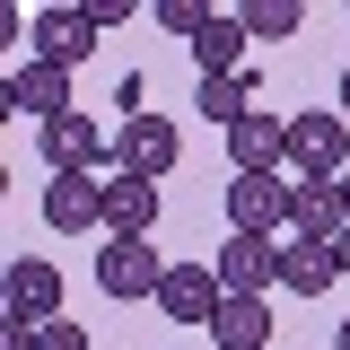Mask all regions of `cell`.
I'll return each instance as SVG.
<instances>
[{"label":"cell","instance_id":"6da1fadb","mask_svg":"<svg viewBox=\"0 0 350 350\" xmlns=\"http://www.w3.org/2000/svg\"><path fill=\"white\" fill-rule=\"evenodd\" d=\"M289 175H315V184H342L350 175V123L342 114H333V105H324V114H315V105H306V114H289Z\"/></svg>","mask_w":350,"mask_h":350},{"label":"cell","instance_id":"7a4b0ae2","mask_svg":"<svg viewBox=\"0 0 350 350\" xmlns=\"http://www.w3.org/2000/svg\"><path fill=\"white\" fill-rule=\"evenodd\" d=\"M175 158H184V131L167 123V114H123V131H114V167L123 175H175Z\"/></svg>","mask_w":350,"mask_h":350},{"label":"cell","instance_id":"3957f363","mask_svg":"<svg viewBox=\"0 0 350 350\" xmlns=\"http://www.w3.org/2000/svg\"><path fill=\"white\" fill-rule=\"evenodd\" d=\"M158 280H167V262L149 237H105L96 245V289L105 298H158Z\"/></svg>","mask_w":350,"mask_h":350},{"label":"cell","instance_id":"277c9868","mask_svg":"<svg viewBox=\"0 0 350 350\" xmlns=\"http://www.w3.org/2000/svg\"><path fill=\"white\" fill-rule=\"evenodd\" d=\"M228 228L237 237H280L289 228V175H228Z\"/></svg>","mask_w":350,"mask_h":350},{"label":"cell","instance_id":"5b68a950","mask_svg":"<svg viewBox=\"0 0 350 350\" xmlns=\"http://www.w3.org/2000/svg\"><path fill=\"white\" fill-rule=\"evenodd\" d=\"M44 167H53V175H105V167H114L105 123H96V114H62V123H44Z\"/></svg>","mask_w":350,"mask_h":350},{"label":"cell","instance_id":"8992f818","mask_svg":"<svg viewBox=\"0 0 350 350\" xmlns=\"http://www.w3.org/2000/svg\"><path fill=\"white\" fill-rule=\"evenodd\" d=\"M0 298H9V315H27V324H62V271L44 254H9Z\"/></svg>","mask_w":350,"mask_h":350},{"label":"cell","instance_id":"52a82bcc","mask_svg":"<svg viewBox=\"0 0 350 350\" xmlns=\"http://www.w3.org/2000/svg\"><path fill=\"white\" fill-rule=\"evenodd\" d=\"M44 228H53V237L105 228V175H53V184H44Z\"/></svg>","mask_w":350,"mask_h":350},{"label":"cell","instance_id":"ba28073f","mask_svg":"<svg viewBox=\"0 0 350 350\" xmlns=\"http://www.w3.org/2000/svg\"><path fill=\"white\" fill-rule=\"evenodd\" d=\"M219 306H228V289H219L211 262H167V280H158V315H175V324H211Z\"/></svg>","mask_w":350,"mask_h":350},{"label":"cell","instance_id":"9c48e42d","mask_svg":"<svg viewBox=\"0 0 350 350\" xmlns=\"http://www.w3.org/2000/svg\"><path fill=\"white\" fill-rule=\"evenodd\" d=\"M228 167H237V175H289V123L254 105L245 123L228 131Z\"/></svg>","mask_w":350,"mask_h":350},{"label":"cell","instance_id":"30bf717a","mask_svg":"<svg viewBox=\"0 0 350 350\" xmlns=\"http://www.w3.org/2000/svg\"><path fill=\"white\" fill-rule=\"evenodd\" d=\"M211 271H219V289H228V298H262V289L280 280V245H271V237H228Z\"/></svg>","mask_w":350,"mask_h":350},{"label":"cell","instance_id":"8fae6325","mask_svg":"<svg viewBox=\"0 0 350 350\" xmlns=\"http://www.w3.org/2000/svg\"><path fill=\"white\" fill-rule=\"evenodd\" d=\"M96 18L88 9H36V62H53V70H79L88 53H96Z\"/></svg>","mask_w":350,"mask_h":350},{"label":"cell","instance_id":"7c38bea8","mask_svg":"<svg viewBox=\"0 0 350 350\" xmlns=\"http://www.w3.org/2000/svg\"><path fill=\"white\" fill-rule=\"evenodd\" d=\"M9 114H36V123L79 114V105H70V70H53V62H18V70H9Z\"/></svg>","mask_w":350,"mask_h":350},{"label":"cell","instance_id":"4fadbf2b","mask_svg":"<svg viewBox=\"0 0 350 350\" xmlns=\"http://www.w3.org/2000/svg\"><path fill=\"white\" fill-rule=\"evenodd\" d=\"M158 184L149 175H123V167H105V237H149L158 228Z\"/></svg>","mask_w":350,"mask_h":350},{"label":"cell","instance_id":"5bb4252c","mask_svg":"<svg viewBox=\"0 0 350 350\" xmlns=\"http://www.w3.org/2000/svg\"><path fill=\"white\" fill-rule=\"evenodd\" d=\"M350 228V193L342 184H315V175H289V237H324V245H333V237H342Z\"/></svg>","mask_w":350,"mask_h":350},{"label":"cell","instance_id":"9a60e30c","mask_svg":"<svg viewBox=\"0 0 350 350\" xmlns=\"http://www.w3.org/2000/svg\"><path fill=\"white\" fill-rule=\"evenodd\" d=\"M333 280H342V262H333L324 237H289V245H280V289H289V298H324Z\"/></svg>","mask_w":350,"mask_h":350},{"label":"cell","instance_id":"2e32d148","mask_svg":"<svg viewBox=\"0 0 350 350\" xmlns=\"http://www.w3.org/2000/svg\"><path fill=\"white\" fill-rule=\"evenodd\" d=\"M193 62H202V79H228V70H245V18H237V9H219L211 27L193 36Z\"/></svg>","mask_w":350,"mask_h":350},{"label":"cell","instance_id":"e0dca14e","mask_svg":"<svg viewBox=\"0 0 350 350\" xmlns=\"http://www.w3.org/2000/svg\"><path fill=\"white\" fill-rule=\"evenodd\" d=\"M211 342L219 350H262V342H271V306H262V298H228L211 315Z\"/></svg>","mask_w":350,"mask_h":350},{"label":"cell","instance_id":"ac0fdd59","mask_svg":"<svg viewBox=\"0 0 350 350\" xmlns=\"http://www.w3.org/2000/svg\"><path fill=\"white\" fill-rule=\"evenodd\" d=\"M193 105H202V114H211L219 131H237L245 114H254V70H228V79H202V88H193Z\"/></svg>","mask_w":350,"mask_h":350},{"label":"cell","instance_id":"d6986e66","mask_svg":"<svg viewBox=\"0 0 350 350\" xmlns=\"http://www.w3.org/2000/svg\"><path fill=\"white\" fill-rule=\"evenodd\" d=\"M237 18H245V36H298V27H306L298 0H245Z\"/></svg>","mask_w":350,"mask_h":350},{"label":"cell","instance_id":"ffe728a7","mask_svg":"<svg viewBox=\"0 0 350 350\" xmlns=\"http://www.w3.org/2000/svg\"><path fill=\"white\" fill-rule=\"evenodd\" d=\"M211 18H219V9H202V0H158V27H167V36H184V44L202 36Z\"/></svg>","mask_w":350,"mask_h":350},{"label":"cell","instance_id":"44dd1931","mask_svg":"<svg viewBox=\"0 0 350 350\" xmlns=\"http://www.w3.org/2000/svg\"><path fill=\"white\" fill-rule=\"evenodd\" d=\"M44 350H88V333L70 324V315H62V324H44Z\"/></svg>","mask_w":350,"mask_h":350},{"label":"cell","instance_id":"7402d4cb","mask_svg":"<svg viewBox=\"0 0 350 350\" xmlns=\"http://www.w3.org/2000/svg\"><path fill=\"white\" fill-rule=\"evenodd\" d=\"M333 114H342V123H350V70H342V88H333Z\"/></svg>","mask_w":350,"mask_h":350},{"label":"cell","instance_id":"603a6c76","mask_svg":"<svg viewBox=\"0 0 350 350\" xmlns=\"http://www.w3.org/2000/svg\"><path fill=\"white\" fill-rule=\"evenodd\" d=\"M333 262H342V280H350V228H342V237H333Z\"/></svg>","mask_w":350,"mask_h":350},{"label":"cell","instance_id":"cb8c5ba5","mask_svg":"<svg viewBox=\"0 0 350 350\" xmlns=\"http://www.w3.org/2000/svg\"><path fill=\"white\" fill-rule=\"evenodd\" d=\"M333 350H350V315H342V342H333Z\"/></svg>","mask_w":350,"mask_h":350},{"label":"cell","instance_id":"d4e9b609","mask_svg":"<svg viewBox=\"0 0 350 350\" xmlns=\"http://www.w3.org/2000/svg\"><path fill=\"white\" fill-rule=\"evenodd\" d=\"M342 193H350V175H342Z\"/></svg>","mask_w":350,"mask_h":350}]
</instances>
